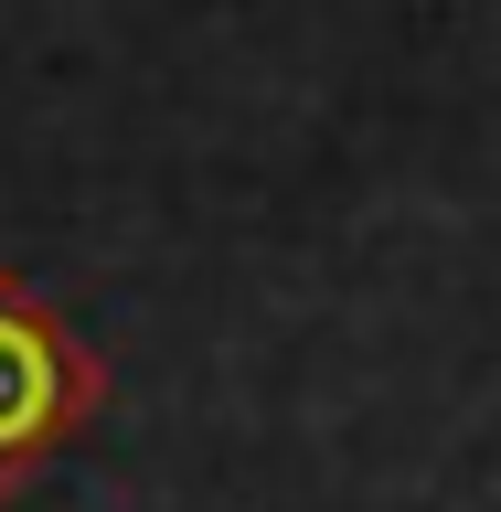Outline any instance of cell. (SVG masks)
I'll return each instance as SVG.
<instances>
[{
    "mask_svg": "<svg viewBox=\"0 0 501 512\" xmlns=\"http://www.w3.org/2000/svg\"><path fill=\"white\" fill-rule=\"evenodd\" d=\"M96 406H107V363L64 331V310H43V299L0 267V502H11L64 438H86Z\"/></svg>",
    "mask_w": 501,
    "mask_h": 512,
    "instance_id": "obj_1",
    "label": "cell"
}]
</instances>
